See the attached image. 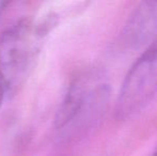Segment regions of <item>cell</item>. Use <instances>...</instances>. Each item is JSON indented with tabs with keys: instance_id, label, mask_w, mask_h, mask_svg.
Segmentation results:
<instances>
[{
	"instance_id": "3",
	"label": "cell",
	"mask_w": 157,
	"mask_h": 156,
	"mask_svg": "<svg viewBox=\"0 0 157 156\" xmlns=\"http://www.w3.org/2000/svg\"><path fill=\"white\" fill-rule=\"evenodd\" d=\"M157 92V39L132 65L121 85L116 116L132 117L143 108Z\"/></svg>"
},
{
	"instance_id": "5",
	"label": "cell",
	"mask_w": 157,
	"mask_h": 156,
	"mask_svg": "<svg viewBox=\"0 0 157 156\" xmlns=\"http://www.w3.org/2000/svg\"><path fill=\"white\" fill-rule=\"evenodd\" d=\"M6 92V87H4L3 82L1 81V79H0V107H1V105H2V102H3Z\"/></svg>"
},
{
	"instance_id": "6",
	"label": "cell",
	"mask_w": 157,
	"mask_h": 156,
	"mask_svg": "<svg viewBox=\"0 0 157 156\" xmlns=\"http://www.w3.org/2000/svg\"><path fill=\"white\" fill-rule=\"evenodd\" d=\"M8 3H9V2H6V1H0V14L2 13L3 9L6 8V6Z\"/></svg>"
},
{
	"instance_id": "4",
	"label": "cell",
	"mask_w": 157,
	"mask_h": 156,
	"mask_svg": "<svg viewBox=\"0 0 157 156\" xmlns=\"http://www.w3.org/2000/svg\"><path fill=\"white\" fill-rule=\"evenodd\" d=\"M123 42L130 47L151 44L157 39V1L141 2L129 16L122 32Z\"/></svg>"
},
{
	"instance_id": "1",
	"label": "cell",
	"mask_w": 157,
	"mask_h": 156,
	"mask_svg": "<svg viewBox=\"0 0 157 156\" xmlns=\"http://www.w3.org/2000/svg\"><path fill=\"white\" fill-rule=\"evenodd\" d=\"M44 27L19 21L0 36V79L6 91L21 82L39 48Z\"/></svg>"
},
{
	"instance_id": "2",
	"label": "cell",
	"mask_w": 157,
	"mask_h": 156,
	"mask_svg": "<svg viewBox=\"0 0 157 156\" xmlns=\"http://www.w3.org/2000/svg\"><path fill=\"white\" fill-rule=\"evenodd\" d=\"M110 86L99 80L77 78L71 83L55 117V126L64 128L71 124L88 127L94 124L109 102Z\"/></svg>"
},
{
	"instance_id": "7",
	"label": "cell",
	"mask_w": 157,
	"mask_h": 156,
	"mask_svg": "<svg viewBox=\"0 0 157 156\" xmlns=\"http://www.w3.org/2000/svg\"><path fill=\"white\" fill-rule=\"evenodd\" d=\"M152 156H157V150L155 151V152H154V154H153V155H152Z\"/></svg>"
}]
</instances>
